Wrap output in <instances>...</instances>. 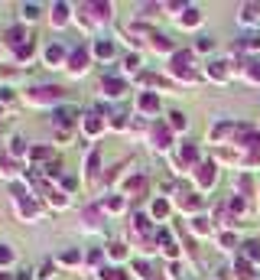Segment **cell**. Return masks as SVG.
I'll return each instance as SVG.
<instances>
[{
	"mask_svg": "<svg viewBox=\"0 0 260 280\" xmlns=\"http://www.w3.org/2000/svg\"><path fill=\"white\" fill-rule=\"evenodd\" d=\"M13 202H17V212H20V218H26V222H39V206H36V199H33L30 193H26L23 186H13Z\"/></svg>",
	"mask_w": 260,
	"mask_h": 280,
	"instance_id": "cell-1",
	"label": "cell"
},
{
	"mask_svg": "<svg viewBox=\"0 0 260 280\" xmlns=\"http://www.w3.org/2000/svg\"><path fill=\"white\" fill-rule=\"evenodd\" d=\"M62 98H65V88H59V85H36V88L26 91V101H30V105H56V101H62Z\"/></svg>",
	"mask_w": 260,
	"mask_h": 280,
	"instance_id": "cell-2",
	"label": "cell"
},
{
	"mask_svg": "<svg viewBox=\"0 0 260 280\" xmlns=\"http://www.w3.org/2000/svg\"><path fill=\"white\" fill-rule=\"evenodd\" d=\"M169 72L182 81H198V72L192 69V52H173V62H169Z\"/></svg>",
	"mask_w": 260,
	"mask_h": 280,
	"instance_id": "cell-3",
	"label": "cell"
},
{
	"mask_svg": "<svg viewBox=\"0 0 260 280\" xmlns=\"http://www.w3.org/2000/svg\"><path fill=\"white\" fill-rule=\"evenodd\" d=\"M176 166H179V169L198 166V147H195V143H182V147L176 150Z\"/></svg>",
	"mask_w": 260,
	"mask_h": 280,
	"instance_id": "cell-4",
	"label": "cell"
},
{
	"mask_svg": "<svg viewBox=\"0 0 260 280\" xmlns=\"http://www.w3.org/2000/svg\"><path fill=\"white\" fill-rule=\"evenodd\" d=\"M195 182H198V189H211L218 182V169H215V163H198L195 166Z\"/></svg>",
	"mask_w": 260,
	"mask_h": 280,
	"instance_id": "cell-5",
	"label": "cell"
},
{
	"mask_svg": "<svg viewBox=\"0 0 260 280\" xmlns=\"http://www.w3.org/2000/svg\"><path fill=\"white\" fill-rule=\"evenodd\" d=\"M88 62H91V52H88V49H75L72 56H68V72H72V75H85Z\"/></svg>",
	"mask_w": 260,
	"mask_h": 280,
	"instance_id": "cell-6",
	"label": "cell"
},
{
	"mask_svg": "<svg viewBox=\"0 0 260 280\" xmlns=\"http://www.w3.org/2000/svg\"><path fill=\"white\" fill-rule=\"evenodd\" d=\"M101 91H104L107 98H120V95L127 91V81L117 78V75H104V78H101Z\"/></svg>",
	"mask_w": 260,
	"mask_h": 280,
	"instance_id": "cell-7",
	"label": "cell"
},
{
	"mask_svg": "<svg viewBox=\"0 0 260 280\" xmlns=\"http://www.w3.org/2000/svg\"><path fill=\"white\" fill-rule=\"evenodd\" d=\"M150 140H153V150H166L169 140H173V131L166 124H153L150 127Z\"/></svg>",
	"mask_w": 260,
	"mask_h": 280,
	"instance_id": "cell-8",
	"label": "cell"
},
{
	"mask_svg": "<svg viewBox=\"0 0 260 280\" xmlns=\"http://www.w3.org/2000/svg\"><path fill=\"white\" fill-rule=\"evenodd\" d=\"M81 10L91 13V23H107V20H111V13H114V7H111V4H85Z\"/></svg>",
	"mask_w": 260,
	"mask_h": 280,
	"instance_id": "cell-9",
	"label": "cell"
},
{
	"mask_svg": "<svg viewBox=\"0 0 260 280\" xmlns=\"http://www.w3.org/2000/svg\"><path fill=\"white\" fill-rule=\"evenodd\" d=\"M179 26L182 30H195V26H202V10L198 7H186L179 17Z\"/></svg>",
	"mask_w": 260,
	"mask_h": 280,
	"instance_id": "cell-10",
	"label": "cell"
},
{
	"mask_svg": "<svg viewBox=\"0 0 260 280\" xmlns=\"http://www.w3.org/2000/svg\"><path fill=\"white\" fill-rule=\"evenodd\" d=\"M81 131H85L88 137H98V134H104V118H101V114H88V118L81 121Z\"/></svg>",
	"mask_w": 260,
	"mask_h": 280,
	"instance_id": "cell-11",
	"label": "cell"
},
{
	"mask_svg": "<svg viewBox=\"0 0 260 280\" xmlns=\"http://www.w3.org/2000/svg\"><path fill=\"white\" fill-rule=\"evenodd\" d=\"M237 20H241L244 26L260 23V4H241V13H237Z\"/></svg>",
	"mask_w": 260,
	"mask_h": 280,
	"instance_id": "cell-12",
	"label": "cell"
},
{
	"mask_svg": "<svg viewBox=\"0 0 260 280\" xmlns=\"http://www.w3.org/2000/svg\"><path fill=\"white\" fill-rule=\"evenodd\" d=\"M43 59H46V65H49V69H56V65L65 62V49H62V46H49V49L43 52Z\"/></svg>",
	"mask_w": 260,
	"mask_h": 280,
	"instance_id": "cell-13",
	"label": "cell"
},
{
	"mask_svg": "<svg viewBox=\"0 0 260 280\" xmlns=\"http://www.w3.org/2000/svg\"><path fill=\"white\" fill-rule=\"evenodd\" d=\"M176 202H179L182 212H198V209H202V199H198L195 193H179V199H176Z\"/></svg>",
	"mask_w": 260,
	"mask_h": 280,
	"instance_id": "cell-14",
	"label": "cell"
},
{
	"mask_svg": "<svg viewBox=\"0 0 260 280\" xmlns=\"http://www.w3.org/2000/svg\"><path fill=\"white\" fill-rule=\"evenodd\" d=\"M205 75H208L211 81H228V62H211L208 69H205Z\"/></svg>",
	"mask_w": 260,
	"mask_h": 280,
	"instance_id": "cell-15",
	"label": "cell"
},
{
	"mask_svg": "<svg viewBox=\"0 0 260 280\" xmlns=\"http://www.w3.org/2000/svg\"><path fill=\"white\" fill-rule=\"evenodd\" d=\"M137 105H140V111H147V114H156V108H160V98H156L153 91H143Z\"/></svg>",
	"mask_w": 260,
	"mask_h": 280,
	"instance_id": "cell-16",
	"label": "cell"
},
{
	"mask_svg": "<svg viewBox=\"0 0 260 280\" xmlns=\"http://www.w3.org/2000/svg\"><path fill=\"white\" fill-rule=\"evenodd\" d=\"M234 277H237V280H254V264L241 257V261L234 264Z\"/></svg>",
	"mask_w": 260,
	"mask_h": 280,
	"instance_id": "cell-17",
	"label": "cell"
},
{
	"mask_svg": "<svg viewBox=\"0 0 260 280\" xmlns=\"http://www.w3.org/2000/svg\"><path fill=\"white\" fill-rule=\"evenodd\" d=\"M68 23V4H52V26Z\"/></svg>",
	"mask_w": 260,
	"mask_h": 280,
	"instance_id": "cell-18",
	"label": "cell"
},
{
	"mask_svg": "<svg viewBox=\"0 0 260 280\" xmlns=\"http://www.w3.org/2000/svg\"><path fill=\"white\" fill-rule=\"evenodd\" d=\"M52 121H56V124L62 127V134H65V127H72V121H75V111H72V108H62V111L52 114Z\"/></svg>",
	"mask_w": 260,
	"mask_h": 280,
	"instance_id": "cell-19",
	"label": "cell"
},
{
	"mask_svg": "<svg viewBox=\"0 0 260 280\" xmlns=\"http://www.w3.org/2000/svg\"><path fill=\"white\" fill-rule=\"evenodd\" d=\"M241 254H244V261H250V264H254V261H260V241H244L241 244Z\"/></svg>",
	"mask_w": 260,
	"mask_h": 280,
	"instance_id": "cell-20",
	"label": "cell"
},
{
	"mask_svg": "<svg viewBox=\"0 0 260 280\" xmlns=\"http://www.w3.org/2000/svg\"><path fill=\"white\" fill-rule=\"evenodd\" d=\"M7 36V43L13 46V49H17V46H23V39H26V33H23V26H10V30L4 33Z\"/></svg>",
	"mask_w": 260,
	"mask_h": 280,
	"instance_id": "cell-21",
	"label": "cell"
},
{
	"mask_svg": "<svg viewBox=\"0 0 260 280\" xmlns=\"http://www.w3.org/2000/svg\"><path fill=\"white\" fill-rule=\"evenodd\" d=\"M94 56L98 59H111L114 56V43L111 39H98V43H94Z\"/></svg>",
	"mask_w": 260,
	"mask_h": 280,
	"instance_id": "cell-22",
	"label": "cell"
},
{
	"mask_svg": "<svg viewBox=\"0 0 260 280\" xmlns=\"http://www.w3.org/2000/svg\"><path fill=\"white\" fill-rule=\"evenodd\" d=\"M127 196H140L143 189H147V176H134V179H127Z\"/></svg>",
	"mask_w": 260,
	"mask_h": 280,
	"instance_id": "cell-23",
	"label": "cell"
},
{
	"mask_svg": "<svg viewBox=\"0 0 260 280\" xmlns=\"http://www.w3.org/2000/svg\"><path fill=\"white\" fill-rule=\"evenodd\" d=\"M59 264H65V267H75V264H81V251H78V248H68V251H62Z\"/></svg>",
	"mask_w": 260,
	"mask_h": 280,
	"instance_id": "cell-24",
	"label": "cell"
},
{
	"mask_svg": "<svg viewBox=\"0 0 260 280\" xmlns=\"http://www.w3.org/2000/svg\"><path fill=\"white\" fill-rule=\"evenodd\" d=\"M186 127H189V118H186L182 111H173V114H169V131H186Z\"/></svg>",
	"mask_w": 260,
	"mask_h": 280,
	"instance_id": "cell-25",
	"label": "cell"
},
{
	"mask_svg": "<svg viewBox=\"0 0 260 280\" xmlns=\"http://www.w3.org/2000/svg\"><path fill=\"white\" fill-rule=\"evenodd\" d=\"M98 280H127V274L117 267H98Z\"/></svg>",
	"mask_w": 260,
	"mask_h": 280,
	"instance_id": "cell-26",
	"label": "cell"
},
{
	"mask_svg": "<svg viewBox=\"0 0 260 280\" xmlns=\"http://www.w3.org/2000/svg\"><path fill=\"white\" fill-rule=\"evenodd\" d=\"M228 209L234 212V215H241V212H247V199H244L241 193H234V196L228 199Z\"/></svg>",
	"mask_w": 260,
	"mask_h": 280,
	"instance_id": "cell-27",
	"label": "cell"
},
{
	"mask_svg": "<svg viewBox=\"0 0 260 280\" xmlns=\"http://www.w3.org/2000/svg\"><path fill=\"white\" fill-rule=\"evenodd\" d=\"M98 166H101V153H98V150H91V153H88V179L98 176Z\"/></svg>",
	"mask_w": 260,
	"mask_h": 280,
	"instance_id": "cell-28",
	"label": "cell"
},
{
	"mask_svg": "<svg viewBox=\"0 0 260 280\" xmlns=\"http://www.w3.org/2000/svg\"><path fill=\"white\" fill-rule=\"evenodd\" d=\"M13 56H17V62H30V56H33V43L26 39L23 46H17V49H13Z\"/></svg>",
	"mask_w": 260,
	"mask_h": 280,
	"instance_id": "cell-29",
	"label": "cell"
},
{
	"mask_svg": "<svg viewBox=\"0 0 260 280\" xmlns=\"http://www.w3.org/2000/svg\"><path fill=\"white\" fill-rule=\"evenodd\" d=\"M0 173H4V176H17V163H13V156L0 153Z\"/></svg>",
	"mask_w": 260,
	"mask_h": 280,
	"instance_id": "cell-30",
	"label": "cell"
},
{
	"mask_svg": "<svg viewBox=\"0 0 260 280\" xmlns=\"http://www.w3.org/2000/svg\"><path fill=\"white\" fill-rule=\"evenodd\" d=\"M150 46H153V52H173V43H169L166 36H153Z\"/></svg>",
	"mask_w": 260,
	"mask_h": 280,
	"instance_id": "cell-31",
	"label": "cell"
},
{
	"mask_svg": "<svg viewBox=\"0 0 260 280\" xmlns=\"http://www.w3.org/2000/svg\"><path fill=\"white\" fill-rule=\"evenodd\" d=\"M124 206H127L124 196H107V199H104V209L107 212H124Z\"/></svg>",
	"mask_w": 260,
	"mask_h": 280,
	"instance_id": "cell-32",
	"label": "cell"
},
{
	"mask_svg": "<svg viewBox=\"0 0 260 280\" xmlns=\"http://www.w3.org/2000/svg\"><path fill=\"white\" fill-rule=\"evenodd\" d=\"M46 196H49V206H56V209H65V206H68L65 193H56V189H46Z\"/></svg>",
	"mask_w": 260,
	"mask_h": 280,
	"instance_id": "cell-33",
	"label": "cell"
},
{
	"mask_svg": "<svg viewBox=\"0 0 260 280\" xmlns=\"http://www.w3.org/2000/svg\"><path fill=\"white\" fill-rule=\"evenodd\" d=\"M237 49H260V33H250V36H244L241 43H237Z\"/></svg>",
	"mask_w": 260,
	"mask_h": 280,
	"instance_id": "cell-34",
	"label": "cell"
},
{
	"mask_svg": "<svg viewBox=\"0 0 260 280\" xmlns=\"http://www.w3.org/2000/svg\"><path fill=\"white\" fill-rule=\"evenodd\" d=\"M192 231L195 235H211V222L208 218H192Z\"/></svg>",
	"mask_w": 260,
	"mask_h": 280,
	"instance_id": "cell-35",
	"label": "cell"
},
{
	"mask_svg": "<svg viewBox=\"0 0 260 280\" xmlns=\"http://www.w3.org/2000/svg\"><path fill=\"white\" fill-rule=\"evenodd\" d=\"M150 212H153V218H166V215H169V202H166V199H156Z\"/></svg>",
	"mask_w": 260,
	"mask_h": 280,
	"instance_id": "cell-36",
	"label": "cell"
},
{
	"mask_svg": "<svg viewBox=\"0 0 260 280\" xmlns=\"http://www.w3.org/2000/svg\"><path fill=\"white\" fill-rule=\"evenodd\" d=\"M218 241H221L224 251H234V248H237V238L231 235V231H221V235H218Z\"/></svg>",
	"mask_w": 260,
	"mask_h": 280,
	"instance_id": "cell-37",
	"label": "cell"
},
{
	"mask_svg": "<svg viewBox=\"0 0 260 280\" xmlns=\"http://www.w3.org/2000/svg\"><path fill=\"white\" fill-rule=\"evenodd\" d=\"M20 17L23 20H36L39 17V4H23L20 7Z\"/></svg>",
	"mask_w": 260,
	"mask_h": 280,
	"instance_id": "cell-38",
	"label": "cell"
},
{
	"mask_svg": "<svg viewBox=\"0 0 260 280\" xmlns=\"http://www.w3.org/2000/svg\"><path fill=\"white\" fill-rule=\"evenodd\" d=\"M13 257H17V254H13V248L0 244V267H10V264H13Z\"/></svg>",
	"mask_w": 260,
	"mask_h": 280,
	"instance_id": "cell-39",
	"label": "cell"
},
{
	"mask_svg": "<svg viewBox=\"0 0 260 280\" xmlns=\"http://www.w3.org/2000/svg\"><path fill=\"white\" fill-rule=\"evenodd\" d=\"M244 75H247V81H250V85H260V62H250Z\"/></svg>",
	"mask_w": 260,
	"mask_h": 280,
	"instance_id": "cell-40",
	"label": "cell"
},
{
	"mask_svg": "<svg viewBox=\"0 0 260 280\" xmlns=\"http://www.w3.org/2000/svg\"><path fill=\"white\" fill-rule=\"evenodd\" d=\"M26 153V140L23 137H13V147H10V156H23Z\"/></svg>",
	"mask_w": 260,
	"mask_h": 280,
	"instance_id": "cell-41",
	"label": "cell"
},
{
	"mask_svg": "<svg viewBox=\"0 0 260 280\" xmlns=\"http://www.w3.org/2000/svg\"><path fill=\"white\" fill-rule=\"evenodd\" d=\"M111 127H114V131H124V127H127V114H111Z\"/></svg>",
	"mask_w": 260,
	"mask_h": 280,
	"instance_id": "cell-42",
	"label": "cell"
},
{
	"mask_svg": "<svg viewBox=\"0 0 260 280\" xmlns=\"http://www.w3.org/2000/svg\"><path fill=\"white\" fill-rule=\"evenodd\" d=\"M107 254H111L114 261H124V257H127V251H124V244H111V248H107Z\"/></svg>",
	"mask_w": 260,
	"mask_h": 280,
	"instance_id": "cell-43",
	"label": "cell"
},
{
	"mask_svg": "<svg viewBox=\"0 0 260 280\" xmlns=\"http://www.w3.org/2000/svg\"><path fill=\"white\" fill-rule=\"evenodd\" d=\"M30 156H33V160H46V156H52V150L49 147H33Z\"/></svg>",
	"mask_w": 260,
	"mask_h": 280,
	"instance_id": "cell-44",
	"label": "cell"
},
{
	"mask_svg": "<svg viewBox=\"0 0 260 280\" xmlns=\"http://www.w3.org/2000/svg\"><path fill=\"white\" fill-rule=\"evenodd\" d=\"M257 163H260V147H254L247 156H244V166H257Z\"/></svg>",
	"mask_w": 260,
	"mask_h": 280,
	"instance_id": "cell-45",
	"label": "cell"
},
{
	"mask_svg": "<svg viewBox=\"0 0 260 280\" xmlns=\"http://www.w3.org/2000/svg\"><path fill=\"white\" fill-rule=\"evenodd\" d=\"M124 69L127 72H137V69H140V56H127L124 59Z\"/></svg>",
	"mask_w": 260,
	"mask_h": 280,
	"instance_id": "cell-46",
	"label": "cell"
},
{
	"mask_svg": "<svg viewBox=\"0 0 260 280\" xmlns=\"http://www.w3.org/2000/svg\"><path fill=\"white\" fill-rule=\"evenodd\" d=\"M215 49V43H211V39H202V43H198V52H211Z\"/></svg>",
	"mask_w": 260,
	"mask_h": 280,
	"instance_id": "cell-47",
	"label": "cell"
},
{
	"mask_svg": "<svg viewBox=\"0 0 260 280\" xmlns=\"http://www.w3.org/2000/svg\"><path fill=\"white\" fill-rule=\"evenodd\" d=\"M0 280H10V277H7V274H0Z\"/></svg>",
	"mask_w": 260,
	"mask_h": 280,
	"instance_id": "cell-48",
	"label": "cell"
},
{
	"mask_svg": "<svg viewBox=\"0 0 260 280\" xmlns=\"http://www.w3.org/2000/svg\"><path fill=\"white\" fill-rule=\"evenodd\" d=\"M0 124H4V111H0Z\"/></svg>",
	"mask_w": 260,
	"mask_h": 280,
	"instance_id": "cell-49",
	"label": "cell"
}]
</instances>
